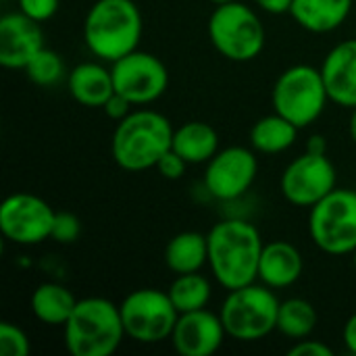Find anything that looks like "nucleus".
I'll list each match as a JSON object with an SVG mask.
<instances>
[{"instance_id":"nucleus-13","label":"nucleus","mask_w":356,"mask_h":356,"mask_svg":"<svg viewBox=\"0 0 356 356\" xmlns=\"http://www.w3.org/2000/svg\"><path fill=\"white\" fill-rule=\"evenodd\" d=\"M259 173V161L250 148L229 146L219 150L204 169V190L217 200H238L244 196Z\"/></svg>"},{"instance_id":"nucleus-4","label":"nucleus","mask_w":356,"mask_h":356,"mask_svg":"<svg viewBox=\"0 0 356 356\" xmlns=\"http://www.w3.org/2000/svg\"><path fill=\"white\" fill-rule=\"evenodd\" d=\"M65 327V346L73 356H111L125 338L119 307L106 298L77 300Z\"/></svg>"},{"instance_id":"nucleus-25","label":"nucleus","mask_w":356,"mask_h":356,"mask_svg":"<svg viewBox=\"0 0 356 356\" xmlns=\"http://www.w3.org/2000/svg\"><path fill=\"white\" fill-rule=\"evenodd\" d=\"M167 294L175 305V309L179 311V315L192 313V311L207 309L211 300V284L204 275H200V271L184 273V275H175Z\"/></svg>"},{"instance_id":"nucleus-7","label":"nucleus","mask_w":356,"mask_h":356,"mask_svg":"<svg viewBox=\"0 0 356 356\" xmlns=\"http://www.w3.org/2000/svg\"><path fill=\"white\" fill-rule=\"evenodd\" d=\"M330 100L321 69L311 65H294L286 69L273 86V111L292 121L298 129L313 125L325 111Z\"/></svg>"},{"instance_id":"nucleus-36","label":"nucleus","mask_w":356,"mask_h":356,"mask_svg":"<svg viewBox=\"0 0 356 356\" xmlns=\"http://www.w3.org/2000/svg\"><path fill=\"white\" fill-rule=\"evenodd\" d=\"M348 131H350V138L356 144V108H353V115H350V123H348Z\"/></svg>"},{"instance_id":"nucleus-34","label":"nucleus","mask_w":356,"mask_h":356,"mask_svg":"<svg viewBox=\"0 0 356 356\" xmlns=\"http://www.w3.org/2000/svg\"><path fill=\"white\" fill-rule=\"evenodd\" d=\"M342 342L346 346L348 353L356 355V313L353 317H348V321L344 323V330H342Z\"/></svg>"},{"instance_id":"nucleus-20","label":"nucleus","mask_w":356,"mask_h":356,"mask_svg":"<svg viewBox=\"0 0 356 356\" xmlns=\"http://www.w3.org/2000/svg\"><path fill=\"white\" fill-rule=\"evenodd\" d=\"M171 148L188 165L209 163L219 152V134L211 123L188 121L173 131Z\"/></svg>"},{"instance_id":"nucleus-16","label":"nucleus","mask_w":356,"mask_h":356,"mask_svg":"<svg viewBox=\"0 0 356 356\" xmlns=\"http://www.w3.org/2000/svg\"><path fill=\"white\" fill-rule=\"evenodd\" d=\"M321 75L334 104L356 108V40L340 42L325 54Z\"/></svg>"},{"instance_id":"nucleus-18","label":"nucleus","mask_w":356,"mask_h":356,"mask_svg":"<svg viewBox=\"0 0 356 356\" xmlns=\"http://www.w3.org/2000/svg\"><path fill=\"white\" fill-rule=\"evenodd\" d=\"M67 88L75 102L88 108L104 106L115 94L113 73L100 63H79L67 75Z\"/></svg>"},{"instance_id":"nucleus-22","label":"nucleus","mask_w":356,"mask_h":356,"mask_svg":"<svg viewBox=\"0 0 356 356\" xmlns=\"http://www.w3.org/2000/svg\"><path fill=\"white\" fill-rule=\"evenodd\" d=\"M29 305H31V313L38 321L56 327V325H65L69 321L77 300L71 294V290H67L65 286L46 282L33 290Z\"/></svg>"},{"instance_id":"nucleus-29","label":"nucleus","mask_w":356,"mask_h":356,"mask_svg":"<svg viewBox=\"0 0 356 356\" xmlns=\"http://www.w3.org/2000/svg\"><path fill=\"white\" fill-rule=\"evenodd\" d=\"M17 2H19V10L38 23L52 19L60 4V0H17Z\"/></svg>"},{"instance_id":"nucleus-32","label":"nucleus","mask_w":356,"mask_h":356,"mask_svg":"<svg viewBox=\"0 0 356 356\" xmlns=\"http://www.w3.org/2000/svg\"><path fill=\"white\" fill-rule=\"evenodd\" d=\"M131 106H134V104H131L125 96H121V94H117V92H115V94L104 102V106H102V108H104V113H106L113 121H117V123H119L121 119H125V117L131 113Z\"/></svg>"},{"instance_id":"nucleus-38","label":"nucleus","mask_w":356,"mask_h":356,"mask_svg":"<svg viewBox=\"0 0 356 356\" xmlns=\"http://www.w3.org/2000/svg\"><path fill=\"white\" fill-rule=\"evenodd\" d=\"M353 263H355V269H356V250L353 252Z\"/></svg>"},{"instance_id":"nucleus-11","label":"nucleus","mask_w":356,"mask_h":356,"mask_svg":"<svg viewBox=\"0 0 356 356\" xmlns=\"http://www.w3.org/2000/svg\"><path fill=\"white\" fill-rule=\"evenodd\" d=\"M56 213L40 196L17 192L0 204V232L19 246H35L52 236Z\"/></svg>"},{"instance_id":"nucleus-1","label":"nucleus","mask_w":356,"mask_h":356,"mask_svg":"<svg viewBox=\"0 0 356 356\" xmlns=\"http://www.w3.org/2000/svg\"><path fill=\"white\" fill-rule=\"evenodd\" d=\"M209 269L221 288L236 290L259 280L263 238L259 229L244 219H223L207 234Z\"/></svg>"},{"instance_id":"nucleus-2","label":"nucleus","mask_w":356,"mask_h":356,"mask_svg":"<svg viewBox=\"0 0 356 356\" xmlns=\"http://www.w3.org/2000/svg\"><path fill=\"white\" fill-rule=\"evenodd\" d=\"M142 29V13L134 0H96L83 21V42L96 58L113 65L138 50Z\"/></svg>"},{"instance_id":"nucleus-17","label":"nucleus","mask_w":356,"mask_h":356,"mask_svg":"<svg viewBox=\"0 0 356 356\" xmlns=\"http://www.w3.org/2000/svg\"><path fill=\"white\" fill-rule=\"evenodd\" d=\"M305 269V261L300 250L286 240H275L265 244L261 263H259V282L273 288L284 290L294 286Z\"/></svg>"},{"instance_id":"nucleus-28","label":"nucleus","mask_w":356,"mask_h":356,"mask_svg":"<svg viewBox=\"0 0 356 356\" xmlns=\"http://www.w3.org/2000/svg\"><path fill=\"white\" fill-rule=\"evenodd\" d=\"M81 234V221L73 213H56L52 225V240L58 244H73Z\"/></svg>"},{"instance_id":"nucleus-15","label":"nucleus","mask_w":356,"mask_h":356,"mask_svg":"<svg viewBox=\"0 0 356 356\" xmlns=\"http://www.w3.org/2000/svg\"><path fill=\"white\" fill-rule=\"evenodd\" d=\"M44 48L40 23L27 15L6 13L0 19V65L6 69H25Z\"/></svg>"},{"instance_id":"nucleus-21","label":"nucleus","mask_w":356,"mask_h":356,"mask_svg":"<svg viewBox=\"0 0 356 356\" xmlns=\"http://www.w3.org/2000/svg\"><path fill=\"white\" fill-rule=\"evenodd\" d=\"M165 265L175 275L196 273L209 265V242L204 234L181 232L173 236L165 248Z\"/></svg>"},{"instance_id":"nucleus-24","label":"nucleus","mask_w":356,"mask_h":356,"mask_svg":"<svg viewBox=\"0 0 356 356\" xmlns=\"http://www.w3.org/2000/svg\"><path fill=\"white\" fill-rule=\"evenodd\" d=\"M317 321H319V315L315 307L305 298H288L280 305L277 332L294 342L309 338L315 332Z\"/></svg>"},{"instance_id":"nucleus-35","label":"nucleus","mask_w":356,"mask_h":356,"mask_svg":"<svg viewBox=\"0 0 356 356\" xmlns=\"http://www.w3.org/2000/svg\"><path fill=\"white\" fill-rule=\"evenodd\" d=\"M307 152L327 154V140L323 136H311V140L307 142Z\"/></svg>"},{"instance_id":"nucleus-12","label":"nucleus","mask_w":356,"mask_h":356,"mask_svg":"<svg viewBox=\"0 0 356 356\" xmlns=\"http://www.w3.org/2000/svg\"><path fill=\"white\" fill-rule=\"evenodd\" d=\"M338 173L327 154L305 152L294 159L282 173V194L294 207H315L336 190Z\"/></svg>"},{"instance_id":"nucleus-27","label":"nucleus","mask_w":356,"mask_h":356,"mask_svg":"<svg viewBox=\"0 0 356 356\" xmlns=\"http://www.w3.org/2000/svg\"><path fill=\"white\" fill-rule=\"evenodd\" d=\"M0 355L2 356H27L29 355V338L27 334L4 321L0 323Z\"/></svg>"},{"instance_id":"nucleus-3","label":"nucleus","mask_w":356,"mask_h":356,"mask_svg":"<svg viewBox=\"0 0 356 356\" xmlns=\"http://www.w3.org/2000/svg\"><path fill=\"white\" fill-rule=\"evenodd\" d=\"M173 131L175 129L165 115L150 108L131 111L113 131V161L131 173L156 167L161 156L171 150Z\"/></svg>"},{"instance_id":"nucleus-37","label":"nucleus","mask_w":356,"mask_h":356,"mask_svg":"<svg viewBox=\"0 0 356 356\" xmlns=\"http://www.w3.org/2000/svg\"><path fill=\"white\" fill-rule=\"evenodd\" d=\"M209 2H213V4H225V2H232V0H209Z\"/></svg>"},{"instance_id":"nucleus-8","label":"nucleus","mask_w":356,"mask_h":356,"mask_svg":"<svg viewBox=\"0 0 356 356\" xmlns=\"http://www.w3.org/2000/svg\"><path fill=\"white\" fill-rule=\"evenodd\" d=\"M309 236L325 254H353L356 250V192L336 188L311 207Z\"/></svg>"},{"instance_id":"nucleus-23","label":"nucleus","mask_w":356,"mask_h":356,"mask_svg":"<svg viewBox=\"0 0 356 356\" xmlns=\"http://www.w3.org/2000/svg\"><path fill=\"white\" fill-rule=\"evenodd\" d=\"M298 138V127L280 113L261 117L250 129V144L261 154H280Z\"/></svg>"},{"instance_id":"nucleus-5","label":"nucleus","mask_w":356,"mask_h":356,"mask_svg":"<svg viewBox=\"0 0 356 356\" xmlns=\"http://www.w3.org/2000/svg\"><path fill=\"white\" fill-rule=\"evenodd\" d=\"M207 31L215 50L234 63L257 58L267 40L261 17L248 4L238 0L217 4L209 17Z\"/></svg>"},{"instance_id":"nucleus-26","label":"nucleus","mask_w":356,"mask_h":356,"mask_svg":"<svg viewBox=\"0 0 356 356\" xmlns=\"http://www.w3.org/2000/svg\"><path fill=\"white\" fill-rule=\"evenodd\" d=\"M27 79L38 86H54L65 77V60L58 52L42 48L23 69Z\"/></svg>"},{"instance_id":"nucleus-10","label":"nucleus","mask_w":356,"mask_h":356,"mask_svg":"<svg viewBox=\"0 0 356 356\" xmlns=\"http://www.w3.org/2000/svg\"><path fill=\"white\" fill-rule=\"evenodd\" d=\"M115 92L125 96L134 106H144L159 100L169 88L167 65L144 50H134L111 67Z\"/></svg>"},{"instance_id":"nucleus-14","label":"nucleus","mask_w":356,"mask_h":356,"mask_svg":"<svg viewBox=\"0 0 356 356\" xmlns=\"http://www.w3.org/2000/svg\"><path fill=\"white\" fill-rule=\"evenodd\" d=\"M227 332L219 315L200 309L192 313H181L171 334V344L181 356L215 355L225 340Z\"/></svg>"},{"instance_id":"nucleus-9","label":"nucleus","mask_w":356,"mask_h":356,"mask_svg":"<svg viewBox=\"0 0 356 356\" xmlns=\"http://www.w3.org/2000/svg\"><path fill=\"white\" fill-rule=\"evenodd\" d=\"M125 336L138 344H159L171 338L179 311L169 294L156 288H140L129 292L119 305Z\"/></svg>"},{"instance_id":"nucleus-19","label":"nucleus","mask_w":356,"mask_h":356,"mask_svg":"<svg viewBox=\"0 0 356 356\" xmlns=\"http://www.w3.org/2000/svg\"><path fill=\"white\" fill-rule=\"evenodd\" d=\"M355 0H294L292 19L311 33H330L350 15Z\"/></svg>"},{"instance_id":"nucleus-33","label":"nucleus","mask_w":356,"mask_h":356,"mask_svg":"<svg viewBox=\"0 0 356 356\" xmlns=\"http://www.w3.org/2000/svg\"><path fill=\"white\" fill-rule=\"evenodd\" d=\"M292 2L294 0H254V4L269 13V15H284V13H290L292 8Z\"/></svg>"},{"instance_id":"nucleus-6","label":"nucleus","mask_w":356,"mask_h":356,"mask_svg":"<svg viewBox=\"0 0 356 356\" xmlns=\"http://www.w3.org/2000/svg\"><path fill=\"white\" fill-rule=\"evenodd\" d=\"M280 305L273 288L265 284H248L229 290L219 317L229 338L238 342H257L277 330Z\"/></svg>"},{"instance_id":"nucleus-31","label":"nucleus","mask_w":356,"mask_h":356,"mask_svg":"<svg viewBox=\"0 0 356 356\" xmlns=\"http://www.w3.org/2000/svg\"><path fill=\"white\" fill-rule=\"evenodd\" d=\"M290 356H332V348L319 340H298L292 348H290Z\"/></svg>"},{"instance_id":"nucleus-30","label":"nucleus","mask_w":356,"mask_h":356,"mask_svg":"<svg viewBox=\"0 0 356 356\" xmlns=\"http://www.w3.org/2000/svg\"><path fill=\"white\" fill-rule=\"evenodd\" d=\"M186 167H188V163H186L173 148H171L169 152H165V154L161 156V161L156 163V171H159L161 177H165V179H179V177H184Z\"/></svg>"}]
</instances>
